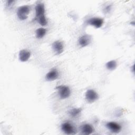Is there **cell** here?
I'll list each match as a JSON object with an SVG mask.
<instances>
[{"instance_id": "1", "label": "cell", "mask_w": 135, "mask_h": 135, "mask_svg": "<svg viewBox=\"0 0 135 135\" xmlns=\"http://www.w3.org/2000/svg\"><path fill=\"white\" fill-rule=\"evenodd\" d=\"M30 6L29 5H23L19 7L17 11V15L20 20H26L30 13Z\"/></svg>"}, {"instance_id": "2", "label": "cell", "mask_w": 135, "mask_h": 135, "mask_svg": "<svg viewBox=\"0 0 135 135\" xmlns=\"http://www.w3.org/2000/svg\"><path fill=\"white\" fill-rule=\"evenodd\" d=\"M35 17L34 20L37 21L41 18L45 17V6L43 3H38L35 6Z\"/></svg>"}, {"instance_id": "3", "label": "cell", "mask_w": 135, "mask_h": 135, "mask_svg": "<svg viewBox=\"0 0 135 135\" xmlns=\"http://www.w3.org/2000/svg\"><path fill=\"white\" fill-rule=\"evenodd\" d=\"M58 90L60 98L62 99H64L69 97L71 94L70 89L69 86L66 85H59L56 87Z\"/></svg>"}, {"instance_id": "4", "label": "cell", "mask_w": 135, "mask_h": 135, "mask_svg": "<svg viewBox=\"0 0 135 135\" xmlns=\"http://www.w3.org/2000/svg\"><path fill=\"white\" fill-rule=\"evenodd\" d=\"M62 130L67 134H74L76 131L74 127L70 122H65L62 123L61 126Z\"/></svg>"}, {"instance_id": "5", "label": "cell", "mask_w": 135, "mask_h": 135, "mask_svg": "<svg viewBox=\"0 0 135 135\" xmlns=\"http://www.w3.org/2000/svg\"><path fill=\"white\" fill-rule=\"evenodd\" d=\"M85 99L89 103H92L99 98V95L94 90L92 89L88 90L85 93Z\"/></svg>"}, {"instance_id": "6", "label": "cell", "mask_w": 135, "mask_h": 135, "mask_svg": "<svg viewBox=\"0 0 135 135\" xmlns=\"http://www.w3.org/2000/svg\"><path fill=\"white\" fill-rule=\"evenodd\" d=\"M52 49L55 53L57 55L61 54L64 50V45L62 41L57 40L54 41L52 44Z\"/></svg>"}, {"instance_id": "7", "label": "cell", "mask_w": 135, "mask_h": 135, "mask_svg": "<svg viewBox=\"0 0 135 135\" xmlns=\"http://www.w3.org/2000/svg\"><path fill=\"white\" fill-rule=\"evenodd\" d=\"M86 23L88 24L93 26L96 28H100L103 24V20L99 17H92L87 20Z\"/></svg>"}, {"instance_id": "8", "label": "cell", "mask_w": 135, "mask_h": 135, "mask_svg": "<svg viewBox=\"0 0 135 135\" xmlns=\"http://www.w3.org/2000/svg\"><path fill=\"white\" fill-rule=\"evenodd\" d=\"M91 42V36L85 34L81 36L79 39V44L81 47H85L88 45Z\"/></svg>"}, {"instance_id": "9", "label": "cell", "mask_w": 135, "mask_h": 135, "mask_svg": "<svg viewBox=\"0 0 135 135\" xmlns=\"http://www.w3.org/2000/svg\"><path fill=\"white\" fill-rule=\"evenodd\" d=\"M106 126L113 133H118L121 130V126L115 122H109L106 124Z\"/></svg>"}, {"instance_id": "10", "label": "cell", "mask_w": 135, "mask_h": 135, "mask_svg": "<svg viewBox=\"0 0 135 135\" xmlns=\"http://www.w3.org/2000/svg\"><path fill=\"white\" fill-rule=\"evenodd\" d=\"M31 56V52L26 49H23L19 52V60L21 62H26Z\"/></svg>"}, {"instance_id": "11", "label": "cell", "mask_w": 135, "mask_h": 135, "mask_svg": "<svg viewBox=\"0 0 135 135\" xmlns=\"http://www.w3.org/2000/svg\"><path fill=\"white\" fill-rule=\"evenodd\" d=\"M59 77V72L56 69H52L49 71L45 75V79L47 81H52L57 79Z\"/></svg>"}, {"instance_id": "12", "label": "cell", "mask_w": 135, "mask_h": 135, "mask_svg": "<svg viewBox=\"0 0 135 135\" xmlns=\"http://www.w3.org/2000/svg\"><path fill=\"white\" fill-rule=\"evenodd\" d=\"M81 131L83 134L88 135L91 134L93 132L94 129L92 126L89 124L86 123L82 126Z\"/></svg>"}, {"instance_id": "13", "label": "cell", "mask_w": 135, "mask_h": 135, "mask_svg": "<svg viewBox=\"0 0 135 135\" xmlns=\"http://www.w3.org/2000/svg\"><path fill=\"white\" fill-rule=\"evenodd\" d=\"M46 30L45 28H42V27L37 28L36 30V32H35L36 37L38 39H41L44 36V35L46 34Z\"/></svg>"}, {"instance_id": "14", "label": "cell", "mask_w": 135, "mask_h": 135, "mask_svg": "<svg viewBox=\"0 0 135 135\" xmlns=\"http://www.w3.org/2000/svg\"><path fill=\"white\" fill-rule=\"evenodd\" d=\"M117 63L115 60L110 61L108 62L105 64V66L107 69L110 71L114 70L117 68Z\"/></svg>"}, {"instance_id": "15", "label": "cell", "mask_w": 135, "mask_h": 135, "mask_svg": "<svg viewBox=\"0 0 135 135\" xmlns=\"http://www.w3.org/2000/svg\"><path fill=\"white\" fill-rule=\"evenodd\" d=\"M81 111H82L81 108H74L71 109L69 113L71 117L73 118H75L80 114Z\"/></svg>"}, {"instance_id": "16", "label": "cell", "mask_w": 135, "mask_h": 135, "mask_svg": "<svg viewBox=\"0 0 135 135\" xmlns=\"http://www.w3.org/2000/svg\"><path fill=\"white\" fill-rule=\"evenodd\" d=\"M15 2V1H7V3H6V6H7V7H10L11 6H12V5H13V3Z\"/></svg>"}]
</instances>
